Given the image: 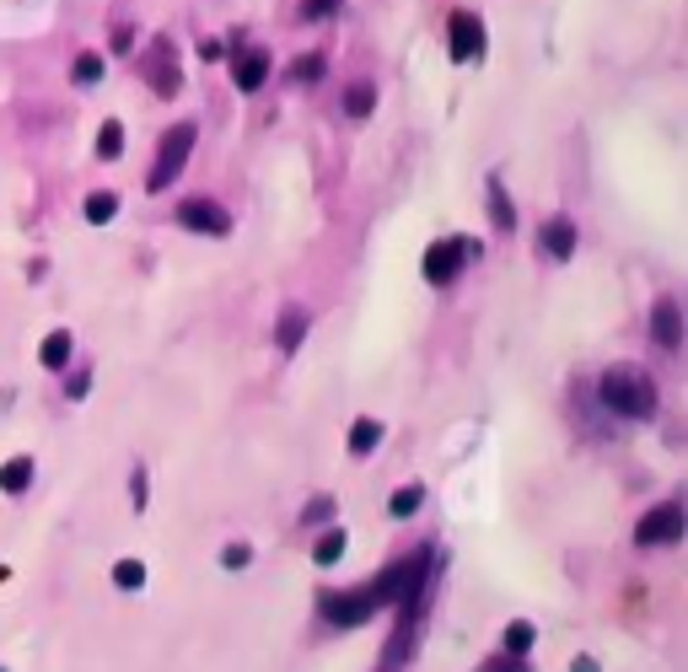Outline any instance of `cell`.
I'll return each mask as SVG.
<instances>
[{"mask_svg": "<svg viewBox=\"0 0 688 672\" xmlns=\"http://www.w3.org/2000/svg\"><path fill=\"white\" fill-rule=\"evenodd\" d=\"M114 211H119V200H114L108 189H97V194H86V221H92V226H103V221H114Z\"/></svg>", "mask_w": 688, "mask_h": 672, "instance_id": "d4e9b609", "label": "cell"}, {"mask_svg": "<svg viewBox=\"0 0 688 672\" xmlns=\"http://www.w3.org/2000/svg\"><path fill=\"white\" fill-rule=\"evenodd\" d=\"M39 355H43V366H54V372H60V366L71 361V334H49Z\"/></svg>", "mask_w": 688, "mask_h": 672, "instance_id": "484cf974", "label": "cell"}, {"mask_svg": "<svg viewBox=\"0 0 688 672\" xmlns=\"http://www.w3.org/2000/svg\"><path fill=\"white\" fill-rule=\"evenodd\" d=\"M114 587H119V591H140V587H146V565H140V559H119V565H114Z\"/></svg>", "mask_w": 688, "mask_h": 672, "instance_id": "cb8c5ba5", "label": "cell"}, {"mask_svg": "<svg viewBox=\"0 0 688 672\" xmlns=\"http://www.w3.org/2000/svg\"><path fill=\"white\" fill-rule=\"evenodd\" d=\"M485 672H532V668H527V657H495V662H485Z\"/></svg>", "mask_w": 688, "mask_h": 672, "instance_id": "f546056e", "label": "cell"}, {"mask_svg": "<svg viewBox=\"0 0 688 672\" xmlns=\"http://www.w3.org/2000/svg\"><path fill=\"white\" fill-rule=\"evenodd\" d=\"M146 76H151V86H157L162 97H172V92L183 86V76H178V54H172V39H162L151 54H146Z\"/></svg>", "mask_w": 688, "mask_h": 672, "instance_id": "9c48e42d", "label": "cell"}, {"mask_svg": "<svg viewBox=\"0 0 688 672\" xmlns=\"http://www.w3.org/2000/svg\"><path fill=\"white\" fill-rule=\"evenodd\" d=\"M318 614H324L328 625H339V630H356V625H366L377 614V602H371V591H324Z\"/></svg>", "mask_w": 688, "mask_h": 672, "instance_id": "5b68a950", "label": "cell"}, {"mask_svg": "<svg viewBox=\"0 0 688 672\" xmlns=\"http://www.w3.org/2000/svg\"><path fill=\"white\" fill-rule=\"evenodd\" d=\"M650 334L661 350H678L684 344V312H678V301H656L650 307Z\"/></svg>", "mask_w": 688, "mask_h": 672, "instance_id": "30bf717a", "label": "cell"}, {"mask_svg": "<svg viewBox=\"0 0 688 672\" xmlns=\"http://www.w3.org/2000/svg\"><path fill=\"white\" fill-rule=\"evenodd\" d=\"M247 559H253V548H247V544H226V554H221V565H226V570H243Z\"/></svg>", "mask_w": 688, "mask_h": 672, "instance_id": "4316f807", "label": "cell"}, {"mask_svg": "<svg viewBox=\"0 0 688 672\" xmlns=\"http://www.w3.org/2000/svg\"><path fill=\"white\" fill-rule=\"evenodd\" d=\"M71 82H76V86H97V82H103V54H76Z\"/></svg>", "mask_w": 688, "mask_h": 672, "instance_id": "603a6c76", "label": "cell"}, {"mask_svg": "<svg viewBox=\"0 0 688 672\" xmlns=\"http://www.w3.org/2000/svg\"><path fill=\"white\" fill-rule=\"evenodd\" d=\"M324 71H328L324 54H296V60H290V82H307V86H313L318 76H324Z\"/></svg>", "mask_w": 688, "mask_h": 672, "instance_id": "44dd1931", "label": "cell"}, {"mask_svg": "<svg viewBox=\"0 0 688 672\" xmlns=\"http://www.w3.org/2000/svg\"><path fill=\"white\" fill-rule=\"evenodd\" d=\"M371 103H377L371 82H356L350 92H345V119H366V114H371Z\"/></svg>", "mask_w": 688, "mask_h": 672, "instance_id": "d6986e66", "label": "cell"}, {"mask_svg": "<svg viewBox=\"0 0 688 672\" xmlns=\"http://www.w3.org/2000/svg\"><path fill=\"white\" fill-rule=\"evenodd\" d=\"M425 576H431V548H420V554H409V559H399V565H388V570L377 576V587H366V591H371L377 608H382V602H404V597L431 587Z\"/></svg>", "mask_w": 688, "mask_h": 672, "instance_id": "7a4b0ae2", "label": "cell"}, {"mask_svg": "<svg viewBox=\"0 0 688 672\" xmlns=\"http://www.w3.org/2000/svg\"><path fill=\"white\" fill-rule=\"evenodd\" d=\"M221 54H226V43H215V39H204V43H200V60H210V65H215Z\"/></svg>", "mask_w": 688, "mask_h": 672, "instance_id": "1f68e13d", "label": "cell"}, {"mask_svg": "<svg viewBox=\"0 0 688 672\" xmlns=\"http://www.w3.org/2000/svg\"><path fill=\"white\" fill-rule=\"evenodd\" d=\"M420 501H425V484H404V490H393V501H388V511L404 522V516H414L420 511Z\"/></svg>", "mask_w": 688, "mask_h": 672, "instance_id": "ffe728a7", "label": "cell"}, {"mask_svg": "<svg viewBox=\"0 0 688 672\" xmlns=\"http://www.w3.org/2000/svg\"><path fill=\"white\" fill-rule=\"evenodd\" d=\"M301 339H307V312H301V307H285L281 323H275V344H281L285 355H296Z\"/></svg>", "mask_w": 688, "mask_h": 672, "instance_id": "4fadbf2b", "label": "cell"}, {"mask_svg": "<svg viewBox=\"0 0 688 672\" xmlns=\"http://www.w3.org/2000/svg\"><path fill=\"white\" fill-rule=\"evenodd\" d=\"M479 253H485L479 237H446V243H436V248L425 253V280H431V286H452V280L463 275V264L479 258Z\"/></svg>", "mask_w": 688, "mask_h": 672, "instance_id": "277c9868", "label": "cell"}, {"mask_svg": "<svg viewBox=\"0 0 688 672\" xmlns=\"http://www.w3.org/2000/svg\"><path fill=\"white\" fill-rule=\"evenodd\" d=\"M194 135H200L194 125H172V129L162 135V146H157V168L146 172V189H151V194H162L167 183H172L178 172L189 168V151H194Z\"/></svg>", "mask_w": 688, "mask_h": 672, "instance_id": "3957f363", "label": "cell"}, {"mask_svg": "<svg viewBox=\"0 0 688 672\" xmlns=\"http://www.w3.org/2000/svg\"><path fill=\"white\" fill-rule=\"evenodd\" d=\"M232 82H237V92H258V86L269 82V54H264V49H247V54H237Z\"/></svg>", "mask_w": 688, "mask_h": 672, "instance_id": "8fae6325", "label": "cell"}, {"mask_svg": "<svg viewBox=\"0 0 688 672\" xmlns=\"http://www.w3.org/2000/svg\"><path fill=\"white\" fill-rule=\"evenodd\" d=\"M65 393H71V398H86V393H92V377H71L65 382Z\"/></svg>", "mask_w": 688, "mask_h": 672, "instance_id": "d6a6232c", "label": "cell"}, {"mask_svg": "<svg viewBox=\"0 0 688 672\" xmlns=\"http://www.w3.org/2000/svg\"><path fill=\"white\" fill-rule=\"evenodd\" d=\"M382 447V420H356V430H350V458H371Z\"/></svg>", "mask_w": 688, "mask_h": 672, "instance_id": "5bb4252c", "label": "cell"}, {"mask_svg": "<svg viewBox=\"0 0 688 672\" xmlns=\"http://www.w3.org/2000/svg\"><path fill=\"white\" fill-rule=\"evenodd\" d=\"M543 253H549V258H560V264L575 253V221H570V215L543 221Z\"/></svg>", "mask_w": 688, "mask_h": 672, "instance_id": "7c38bea8", "label": "cell"}, {"mask_svg": "<svg viewBox=\"0 0 688 672\" xmlns=\"http://www.w3.org/2000/svg\"><path fill=\"white\" fill-rule=\"evenodd\" d=\"M446 49H452L457 65L479 60V54H485V22H479L474 11H457V17H452V43H446Z\"/></svg>", "mask_w": 688, "mask_h": 672, "instance_id": "52a82bcc", "label": "cell"}, {"mask_svg": "<svg viewBox=\"0 0 688 672\" xmlns=\"http://www.w3.org/2000/svg\"><path fill=\"white\" fill-rule=\"evenodd\" d=\"M597 398L624 420H650L656 415V382L641 366H607L597 377Z\"/></svg>", "mask_w": 688, "mask_h": 672, "instance_id": "6da1fadb", "label": "cell"}, {"mask_svg": "<svg viewBox=\"0 0 688 672\" xmlns=\"http://www.w3.org/2000/svg\"><path fill=\"white\" fill-rule=\"evenodd\" d=\"M489 215H495V226H500V232H511V226H517V211H511V200H506L500 178H489Z\"/></svg>", "mask_w": 688, "mask_h": 672, "instance_id": "e0dca14e", "label": "cell"}, {"mask_svg": "<svg viewBox=\"0 0 688 672\" xmlns=\"http://www.w3.org/2000/svg\"><path fill=\"white\" fill-rule=\"evenodd\" d=\"M339 11V0H301V17H313V22H324Z\"/></svg>", "mask_w": 688, "mask_h": 672, "instance_id": "83f0119b", "label": "cell"}, {"mask_svg": "<svg viewBox=\"0 0 688 672\" xmlns=\"http://www.w3.org/2000/svg\"><path fill=\"white\" fill-rule=\"evenodd\" d=\"M119 151H124V125H119V119H108V125L97 129V157H103V162H114Z\"/></svg>", "mask_w": 688, "mask_h": 672, "instance_id": "7402d4cb", "label": "cell"}, {"mask_svg": "<svg viewBox=\"0 0 688 672\" xmlns=\"http://www.w3.org/2000/svg\"><path fill=\"white\" fill-rule=\"evenodd\" d=\"M345 548H350V533H345V527H328L324 538H318V548H313V559H318V565H339Z\"/></svg>", "mask_w": 688, "mask_h": 672, "instance_id": "2e32d148", "label": "cell"}, {"mask_svg": "<svg viewBox=\"0 0 688 672\" xmlns=\"http://www.w3.org/2000/svg\"><path fill=\"white\" fill-rule=\"evenodd\" d=\"M532 640H538V630H532L527 619H511V625H506V657H527Z\"/></svg>", "mask_w": 688, "mask_h": 672, "instance_id": "ac0fdd59", "label": "cell"}, {"mask_svg": "<svg viewBox=\"0 0 688 672\" xmlns=\"http://www.w3.org/2000/svg\"><path fill=\"white\" fill-rule=\"evenodd\" d=\"M570 672H597V662H592V657H575V662H570Z\"/></svg>", "mask_w": 688, "mask_h": 672, "instance_id": "836d02e7", "label": "cell"}, {"mask_svg": "<svg viewBox=\"0 0 688 672\" xmlns=\"http://www.w3.org/2000/svg\"><path fill=\"white\" fill-rule=\"evenodd\" d=\"M129 495H135V511H146V468H135V479H129Z\"/></svg>", "mask_w": 688, "mask_h": 672, "instance_id": "4dcf8cb0", "label": "cell"}, {"mask_svg": "<svg viewBox=\"0 0 688 672\" xmlns=\"http://www.w3.org/2000/svg\"><path fill=\"white\" fill-rule=\"evenodd\" d=\"M678 538H684V505H678V501L646 511V516H641V527H635V544H641V548L678 544Z\"/></svg>", "mask_w": 688, "mask_h": 672, "instance_id": "8992f818", "label": "cell"}, {"mask_svg": "<svg viewBox=\"0 0 688 672\" xmlns=\"http://www.w3.org/2000/svg\"><path fill=\"white\" fill-rule=\"evenodd\" d=\"M328 516H334V495H318V501L301 511V522H328Z\"/></svg>", "mask_w": 688, "mask_h": 672, "instance_id": "f1b7e54d", "label": "cell"}, {"mask_svg": "<svg viewBox=\"0 0 688 672\" xmlns=\"http://www.w3.org/2000/svg\"><path fill=\"white\" fill-rule=\"evenodd\" d=\"M178 221H183L189 232H204V237H221V232H232V215L221 211L215 200H183V205H178Z\"/></svg>", "mask_w": 688, "mask_h": 672, "instance_id": "ba28073f", "label": "cell"}, {"mask_svg": "<svg viewBox=\"0 0 688 672\" xmlns=\"http://www.w3.org/2000/svg\"><path fill=\"white\" fill-rule=\"evenodd\" d=\"M28 484H33V458H11L0 468V490H6V495H22Z\"/></svg>", "mask_w": 688, "mask_h": 672, "instance_id": "9a60e30c", "label": "cell"}]
</instances>
